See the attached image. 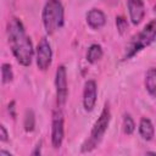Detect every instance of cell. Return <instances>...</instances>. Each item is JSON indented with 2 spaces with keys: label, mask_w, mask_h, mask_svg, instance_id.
<instances>
[{
  "label": "cell",
  "mask_w": 156,
  "mask_h": 156,
  "mask_svg": "<svg viewBox=\"0 0 156 156\" xmlns=\"http://www.w3.org/2000/svg\"><path fill=\"white\" fill-rule=\"evenodd\" d=\"M6 34H7V41L10 49L16 61L24 67L30 66L34 56V49L32 40L27 35L24 26L21 22V20L12 17L7 22Z\"/></svg>",
  "instance_id": "cell-1"
},
{
  "label": "cell",
  "mask_w": 156,
  "mask_h": 156,
  "mask_svg": "<svg viewBox=\"0 0 156 156\" xmlns=\"http://www.w3.org/2000/svg\"><path fill=\"white\" fill-rule=\"evenodd\" d=\"M41 20L48 34H54L62 28L65 22V11L60 0H48L43 7Z\"/></svg>",
  "instance_id": "cell-2"
},
{
  "label": "cell",
  "mask_w": 156,
  "mask_h": 156,
  "mask_svg": "<svg viewBox=\"0 0 156 156\" xmlns=\"http://www.w3.org/2000/svg\"><path fill=\"white\" fill-rule=\"evenodd\" d=\"M156 40V20H151L128 44L123 60H128Z\"/></svg>",
  "instance_id": "cell-3"
},
{
  "label": "cell",
  "mask_w": 156,
  "mask_h": 156,
  "mask_svg": "<svg viewBox=\"0 0 156 156\" xmlns=\"http://www.w3.org/2000/svg\"><path fill=\"white\" fill-rule=\"evenodd\" d=\"M110 121H111V111H110V107L107 104H105L100 116L98 117V119L95 121L93 128H91V132H90V138L83 144L82 146V151L85 152V151H91L94 147L98 146V144L101 141L102 136L105 135L107 128H108V124H110Z\"/></svg>",
  "instance_id": "cell-4"
},
{
  "label": "cell",
  "mask_w": 156,
  "mask_h": 156,
  "mask_svg": "<svg viewBox=\"0 0 156 156\" xmlns=\"http://www.w3.org/2000/svg\"><path fill=\"white\" fill-rule=\"evenodd\" d=\"M52 62V50L49 40L41 38L35 49V63L40 71H46Z\"/></svg>",
  "instance_id": "cell-5"
},
{
  "label": "cell",
  "mask_w": 156,
  "mask_h": 156,
  "mask_svg": "<svg viewBox=\"0 0 156 156\" xmlns=\"http://www.w3.org/2000/svg\"><path fill=\"white\" fill-rule=\"evenodd\" d=\"M55 87H56V101L58 106L65 105L68 95L67 85V71L63 65H60L55 73Z\"/></svg>",
  "instance_id": "cell-6"
},
{
  "label": "cell",
  "mask_w": 156,
  "mask_h": 156,
  "mask_svg": "<svg viewBox=\"0 0 156 156\" xmlns=\"http://www.w3.org/2000/svg\"><path fill=\"white\" fill-rule=\"evenodd\" d=\"M65 136L63 128V116L60 110H55L51 121V145L54 149H58L62 145Z\"/></svg>",
  "instance_id": "cell-7"
},
{
  "label": "cell",
  "mask_w": 156,
  "mask_h": 156,
  "mask_svg": "<svg viewBox=\"0 0 156 156\" xmlns=\"http://www.w3.org/2000/svg\"><path fill=\"white\" fill-rule=\"evenodd\" d=\"M96 99H98L96 82L93 79H89L84 83V89H83V107H84V110L88 112L93 111L96 105Z\"/></svg>",
  "instance_id": "cell-8"
},
{
  "label": "cell",
  "mask_w": 156,
  "mask_h": 156,
  "mask_svg": "<svg viewBox=\"0 0 156 156\" xmlns=\"http://www.w3.org/2000/svg\"><path fill=\"white\" fill-rule=\"evenodd\" d=\"M129 20L134 26H138L145 16V6L143 0H127Z\"/></svg>",
  "instance_id": "cell-9"
},
{
  "label": "cell",
  "mask_w": 156,
  "mask_h": 156,
  "mask_svg": "<svg viewBox=\"0 0 156 156\" xmlns=\"http://www.w3.org/2000/svg\"><path fill=\"white\" fill-rule=\"evenodd\" d=\"M87 23L93 29H100L106 23V15L100 9H91L87 13Z\"/></svg>",
  "instance_id": "cell-10"
},
{
  "label": "cell",
  "mask_w": 156,
  "mask_h": 156,
  "mask_svg": "<svg viewBox=\"0 0 156 156\" xmlns=\"http://www.w3.org/2000/svg\"><path fill=\"white\" fill-rule=\"evenodd\" d=\"M139 134L146 141H150L154 138V135H155V127H154L152 122L150 121V118L143 117L140 119V122H139Z\"/></svg>",
  "instance_id": "cell-11"
},
{
  "label": "cell",
  "mask_w": 156,
  "mask_h": 156,
  "mask_svg": "<svg viewBox=\"0 0 156 156\" xmlns=\"http://www.w3.org/2000/svg\"><path fill=\"white\" fill-rule=\"evenodd\" d=\"M145 88L150 95H156V68L151 67L145 74Z\"/></svg>",
  "instance_id": "cell-12"
},
{
  "label": "cell",
  "mask_w": 156,
  "mask_h": 156,
  "mask_svg": "<svg viewBox=\"0 0 156 156\" xmlns=\"http://www.w3.org/2000/svg\"><path fill=\"white\" fill-rule=\"evenodd\" d=\"M104 51L101 45L99 44H91L87 51V61L89 63H96L98 61H100L102 58Z\"/></svg>",
  "instance_id": "cell-13"
},
{
  "label": "cell",
  "mask_w": 156,
  "mask_h": 156,
  "mask_svg": "<svg viewBox=\"0 0 156 156\" xmlns=\"http://www.w3.org/2000/svg\"><path fill=\"white\" fill-rule=\"evenodd\" d=\"M122 127H123V133L124 134H127V135L133 134V132L135 129V122H134V119L132 118V116L129 113H124L123 115Z\"/></svg>",
  "instance_id": "cell-14"
},
{
  "label": "cell",
  "mask_w": 156,
  "mask_h": 156,
  "mask_svg": "<svg viewBox=\"0 0 156 156\" xmlns=\"http://www.w3.org/2000/svg\"><path fill=\"white\" fill-rule=\"evenodd\" d=\"M23 127L26 132H32L34 130L35 127V116L32 110H27L24 115V121H23Z\"/></svg>",
  "instance_id": "cell-15"
},
{
  "label": "cell",
  "mask_w": 156,
  "mask_h": 156,
  "mask_svg": "<svg viewBox=\"0 0 156 156\" xmlns=\"http://www.w3.org/2000/svg\"><path fill=\"white\" fill-rule=\"evenodd\" d=\"M13 79V72L12 66L10 63H2L1 65V80L4 84L10 83Z\"/></svg>",
  "instance_id": "cell-16"
},
{
  "label": "cell",
  "mask_w": 156,
  "mask_h": 156,
  "mask_svg": "<svg viewBox=\"0 0 156 156\" xmlns=\"http://www.w3.org/2000/svg\"><path fill=\"white\" fill-rule=\"evenodd\" d=\"M116 27L119 34H124L126 30L128 29V22L123 16H118L116 17Z\"/></svg>",
  "instance_id": "cell-17"
},
{
  "label": "cell",
  "mask_w": 156,
  "mask_h": 156,
  "mask_svg": "<svg viewBox=\"0 0 156 156\" xmlns=\"http://www.w3.org/2000/svg\"><path fill=\"white\" fill-rule=\"evenodd\" d=\"M0 140L2 143H5V141L9 140V134H7V130H6V128H5L4 124L0 126Z\"/></svg>",
  "instance_id": "cell-18"
},
{
  "label": "cell",
  "mask_w": 156,
  "mask_h": 156,
  "mask_svg": "<svg viewBox=\"0 0 156 156\" xmlns=\"http://www.w3.org/2000/svg\"><path fill=\"white\" fill-rule=\"evenodd\" d=\"M40 149H41V141H39L37 144V147H35V150L32 151V155H40Z\"/></svg>",
  "instance_id": "cell-19"
},
{
  "label": "cell",
  "mask_w": 156,
  "mask_h": 156,
  "mask_svg": "<svg viewBox=\"0 0 156 156\" xmlns=\"http://www.w3.org/2000/svg\"><path fill=\"white\" fill-rule=\"evenodd\" d=\"M13 106H15V102L12 101V102H11V104L9 105V111H11V112H12V117L15 118V116H16V115H15V112H13V108H15Z\"/></svg>",
  "instance_id": "cell-20"
},
{
  "label": "cell",
  "mask_w": 156,
  "mask_h": 156,
  "mask_svg": "<svg viewBox=\"0 0 156 156\" xmlns=\"http://www.w3.org/2000/svg\"><path fill=\"white\" fill-rule=\"evenodd\" d=\"M4 155H7V156H12V154H11V152H9V151H5V150H1V151H0V156H4Z\"/></svg>",
  "instance_id": "cell-21"
},
{
  "label": "cell",
  "mask_w": 156,
  "mask_h": 156,
  "mask_svg": "<svg viewBox=\"0 0 156 156\" xmlns=\"http://www.w3.org/2000/svg\"><path fill=\"white\" fill-rule=\"evenodd\" d=\"M154 12H155V13H156V5H155V6H154Z\"/></svg>",
  "instance_id": "cell-22"
}]
</instances>
